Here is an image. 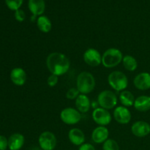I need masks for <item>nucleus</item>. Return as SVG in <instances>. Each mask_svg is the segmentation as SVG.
<instances>
[{
  "label": "nucleus",
  "mask_w": 150,
  "mask_h": 150,
  "mask_svg": "<svg viewBox=\"0 0 150 150\" xmlns=\"http://www.w3.org/2000/svg\"><path fill=\"white\" fill-rule=\"evenodd\" d=\"M98 105H99V104H98V101H97V102H95V101H94V102H92V103H91V107H92V108H94V109H95V108H98Z\"/></svg>",
  "instance_id": "nucleus-30"
},
{
  "label": "nucleus",
  "mask_w": 150,
  "mask_h": 150,
  "mask_svg": "<svg viewBox=\"0 0 150 150\" xmlns=\"http://www.w3.org/2000/svg\"><path fill=\"white\" fill-rule=\"evenodd\" d=\"M46 67L51 74L61 76L70 70V61L62 53L52 52L47 57Z\"/></svg>",
  "instance_id": "nucleus-1"
},
{
  "label": "nucleus",
  "mask_w": 150,
  "mask_h": 150,
  "mask_svg": "<svg viewBox=\"0 0 150 150\" xmlns=\"http://www.w3.org/2000/svg\"><path fill=\"white\" fill-rule=\"evenodd\" d=\"M15 18L19 22H22L26 19V14L23 10H19L15 11Z\"/></svg>",
  "instance_id": "nucleus-27"
},
{
  "label": "nucleus",
  "mask_w": 150,
  "mask_h": 150,
  "mask_svg": "<svg viewBox=\"0 0 150 150\" xmlns=\"http://www.w3.org/2000/svg\"><path fill=\"white\" fill-rule=\"evenodd\" d=\"M83 61L90 67H98L102 64V55L95 48H88L83 55Z\"/></svg>",
  "instance_id": "nucleus-9"
},
{
  "label": "nucleus",
  "mask_w": 150,
  "mask_h": 150,
  "mask_svg": "<svg viewBox=\"0 0 150 150\" xmlns=\"http://www.w3.org/2000/svg\"><path fill=\"white\" fill-rule=\"evenodd\" d=\"M135 109L140 112H146L150 110V96L141 95L136 98L134 103Z\"/></svg>",
  "instance_id": "nucleus-19"
},
{
  "label": "nucleus",
  "mask_w": 150,
  "mask_h": 150,
  "mask_svg": "<svg viewBox=\"0 0 150 150\" xmlns=\"http://www.w3.org/2000/svg\"><path fill=\"white\" fill-rule=\"evenodd\" d=\"M76 108L81 114L88 112L91 108V101L87 95L80 94L75 100Z\"/></svg>",
  "instance_id": "nucleus-17"
},
{
  "label": "nucleus",
  "mask_w": 150,
  "mask_h": 150,
  "mask_svg": "<svg viewBox=\"0 0 150 150\" xmlns=\"http://www.w3.org/2000/svg\"><path fill=\"white\" fill-rule=\"evenodd\" d=\"M37 26L42 33H48L52 29V23L46 16L42 15L37 18Z\"/></svg>",
  "instance_id": "nucleus-20"
},
{
  "label": "nucleus",
  "mask_w": 150,
  "mask_h": 150,
  "mask_svg": "<svg viewBox=\"0 0 150 150\" xmlns=\"http://www.w3.org/2000/svg\"><path fill=\"white\" fill-rule=\"evenodd\" d=\"M103 150H120V146L115 140L108 139L103 144Z\"/></svg>",
  "instance_id": "nucleus-23"
},
{
  "label": "nucleus",
  "mask_w": 150,
  "mask_h": 150,
  "mask_svg": "<svg viewBox=\"0 0 150 150\" xmlns=\"http://www.w3.org/2000/svg\"><path fill=\"white\" fill-rule=\"evenodd\" d=\"M122 64L124 66L125 69L127 71L133 72L137 69L138 67V62L134 57L131 55H125L124 56L122 59Z\"/></svg>",
  "instance_id": "nucleus-22"
},
{
  "label": "nucleus",
  "mask_w": 150,
  "mask_h": 150,
  "mask_svg": "<svg viewBox=\"0 0 150 150\" xmlns=\"http://www.w3.org/2000/svg\"><path fill=\"white\" fill-rule=\"evenodd\" d=\"M38 144L42 150H54L57 145V139L52 132L44 131L39 136Z\"/></svg>",
  "instance_id": "nucleus-7"
},
{
  "label": "nucleus",
  "mask_w": 150,
  "mask_h": 150,
  "mask_svg": "<svg viewBox=\"0 0 150 150\" xmlns=\"http://www.w3.org/2000/svg\"><path fill=\"white\" fill-rule=\"evenodd\" d=\"M131 113L128 108L123 105L117 106L113 112V117L120 125H127L131 120Z\"/></svg>",
  "instance_id": "nucleus-10"
},
{
  "label": "nucleus",
  "mask_w": 150,
  "mask_h": 150,
  "mask_svg": "<svg viewBox=\"0 0 150 150\" xmlns=\"http://www.w3.org/2000/svg\"><path fill=\"white\" fill-rule=\"evenodd\" d=\"M149 73H150V71H149Z\"/></svg>",
  "instance_id": "nucleus-31"
},
{
  "label": "nucleus",
  "mask_w": 150,
  "mask_h": 150,
  "mask_svg": "<svg viewBox=\"0 0 150 150\" xmlns=\"http://www.w3.org/2000/svg\"><path fill=\"white\" fill-rule=\"evenodd\" d=\"M109 130L105 126H98L92 131L91 138L94 143L103 144L107 139H109Z\"/></svg>",
  "instance_id": "nucleus-13"
},
{
  "label": "nucleus",
  "mask_w": 150,
  "mask_h": 150,
  "mask_svg": "<svg viewBox=\"0 0 150 150\" xmlns=\"http://www.w3.org/2000/svg\"><path fill=\"white\" fill-rule=\"evenodd\" d=\"M23 0H5L6 5L10 10L16 11L19 10L23 4Z\"/></svg>",
  "instance_id": "nucleus-24"
},
{
  "label": "nucleus",
  "mask_w": 150,
  "mask_h": 150,
  "mask_svg": "<svg viewBox=\"0 0 150 150\" xmlns=\"http://www.w3.org/2000/svg\"><path fill=\"white\" fill-rule=\"evenodd\" d=\"M108 83L116 92H122L127 89L128 86V79L122 71L115 70L108 75Z\"/></svg>",
  "instance_id": "nucleus-4"
},
{
  "label": "nucleus",
  "mask_w": 150,
  "mask_h": 150,
  "mask_svg": "<svg viewBox=\"0 0 150 150\" xmlns=\"http://www.w3.org/2000/svg\"><path fill=\"white\" fill-rule=\"evenodd\" d=\"M96 81L93 75L89 72L83 71L79 73L76 79V88L80 94L88 95L95 89Z\"/></svg>",
  "instance_id": "nucleus-2"
},
{
  "label": "nucleus",
  "mask_w": 150,
  "mask_h": 150,
  "mask_svg": "<svg viewBox=\"0 0 150 150\" xmlns=\"http://www.w3.org/2000/svg\"><path fill=\"white\" fill-rule=\"evenodd\" d=\"M28 7L32 16H40L44 13L45 10V3L44 0H29Z\"/></svg>",
  "instance_id": "nucleus-16"
},
{
  "label": "nucleus",
  "mask_w": 150,
  "mask_h": 150,
  "mask_svg": "<svg viewBox=\"0 0 150 150\" xmlns=\"http://www.w3.org/2000/svg\"><path fill=\"white\" fill-rule=\"evenodd\" d=\"M131 133L138 138H144L150 133V125L145 121H136L132 125Z\"/></svg>",
  "instance_id": "nucleus-11"
},
{
  "label": "nucleus",
  "mask_w": 150,
  "mask_h": 150,
  "mask_svg": "<svg viewBox=\"0 0 150 150\" xmlns=\"http://www.w3.org/2000/svg\"><path fill=\"white\" fill-rule=\"evenodd\" d=\"M79 95H80V92L78 90L77 88L72 87L70 88L66 92V98H67V99L73 100H76Z\"/></svg>",
  "instance_id": "nucleus-25"
},
{
  "label": "nucleus",
  "mask_w": 150,
  "mask_h": 150,
  "mask_svg": "<svg viewBox=\"0 0 150 150\" xmlns=\"http://www.w3.org/2000/svg\"><path fill=\"white\" fill-rule=\"evenodd\" d=\"M119 100L123 106L128 108V107L133 106L134 105L136 98H135L134 95L130 91L125 89V90L120 92V95H119Z\"/></svg>",
  "instance_id": "nucleus-21"
},
{
  "label": "nucleus",
  "mask_w": 150,
  "mask_h": 150,
  "mask_svg": "<svg viewBox=\"0 0 150 150\" xmlns=\"http://www.w3.org/2000/svg\"><path fill=\"white\" fill-rule=\"evenodd\" d=\"M134 86L139 90L146 91L150 89V73L146 72L139 73L133 79Z\"/></svg>",
  "instance_id": "nucleus-12"
},
{
  "label": "nucleus",
  "mask_w": 150,
  "mask_h": 150,
  "mask_svg": "<svg viewBox=\"0 0 150 150\" xmlns=\"http://www.w3.org/2000/svg\"><path fill=\"white\" fill-rule=\"evenodd\" d=\"M122 52L116 48L107 49L102 55V64L106 68H114L122 62Z\"/></svg>",
  "instance_id": "nucleus-3"
},
{
  "label": "nucleus",
  "mask_w": 150,
  "mask_h": 150,
  "mask_svg": "<svg viewBox=\"0 0 150 150\" xmlns=\"http://www.w3.org/2000/svg\"><path fill=\"white\" fill-rule=\"evenodd\" d=\"M24 136L18 133L12 134L8 139V148L10 150H20L24 144Z\"/></svg>",
  "instance_id": "nucleus-18"
},
{
  "label": "nucleus",
  "mask_w": 150,
  "mask_h": 150,
  "mask_svg": "<svg viewBox=\"0 0 150 150\" xmlns=\"http://www.w3.org/2000/svg\"><path fill=\"white\" fill-rule=\"evenodd\" d=\"M92 120L98 125V126H107L111 122L112 116L108 110L103 108L101 107L95 108L93 110L92 114Z\"/></svg>",
  "instance_id": "nucleus-8"
},
{
  "label": "nucleus",
  "mask_w": 150,
  "mask_h": 150,
  "mask_svg": "<svg viewBox=\"0 0 150 150\" xmlns=\"http://www.w3.org/2000/svg\"><path fill=\"white\" fill-rule=\"evenodd\" d=\"M8 147V139L4 136H0V150H6Z\"/></svg>",
  "instance_id": "nucleus-28"
},
{
  "label": "nucleus",
  "mask_w": 150,
  "mask_h": 150,
  "mask_svg": "<svg viewBox=\"0 0 150 150\" xmlns=\"http://www.w3.org/2000/svg\"><path fill=\"white\" fill-rule=\"evenodd\" d=\"M98 103L101 108L111 110L117 107L118 98L114 92L106 89L100 92L98 96Z\"/></svg>",
  "instance_id": "nucleus-5"
},
{
  "label": "nucleus",
  "mask_w": 150,
  "mask_h": 150,
  "mask_svg": "<svg viewBox=\"0 0 150 150\" xmlns=\"http://www.w3.org/2000/svg\"><path fill=\"white\" fill-rule=\"evenodd\" d=\"M60 119L64 124L74 125L81 120V113L76 108L68 107L62 109L60 112Z\"/></svg>",
  "instance_id": "nucleus-6"
},
{
  "label": "nucleus",
  "mask_w": 150,
  "mask_h": 150,
  "mask_svg": "<svg viewBox=\"0 0 150 150\" xmlns=\"http://www.w3.org/2000/svg\"><path fill=\"white\" fill-rule=\"evenodd\" d=\"M79 150H96L95 146L89 143H84L81 146H79Z\"/></svg>",
  "instance_id": "nucleus-29"
},
{
  "label": "nucleus",
  "mask_w": 150,
  "mask_h": 150,
  "mask_svg": "<svg viewBox=\"0 0 150 150\" xmlns=\"http://www.w3.org/2000/svg\"><path fill=\"white\" fill-rule=\"evenodd\" d=\"M10 79L16 86H23L26 81V73L21 67H15L10 72Z\"/></svg>",
  "instance_id": "nucleus-14"
},
{
  "label": "nucleus",
  "mask_w": 150,
  "mask_h": 150,
  "mask_svg": "<svg viewBox=\"0 0 150 150\" xmlns=\"http://www.w3.org/2000/svg\"><path fill=\"white\" fill-rule=\"evenodd\" d=\"M68 139L72 144L80 146L85 143L84 133L79 128H72L68 132Z\"/></svg>",
  "instance_id": "nucleus-15"
},
{
  "label": "nucleus",
  "mask_w": 150,
  "mask_h": 150,
  "mask_svg": "<svg viewBox=\"0 0 150 150\" xmlns=\"http://www.w3.org/2000/svg\"><path fill=\"white\" fill-rule=\"evenodd\" d=\"M59 81V76H56V75L51 74L47 79V84L50 86V87H54L58 83Z\"/></svg>",
  "instance_id": "nucleus-26"
}]
</instances>
